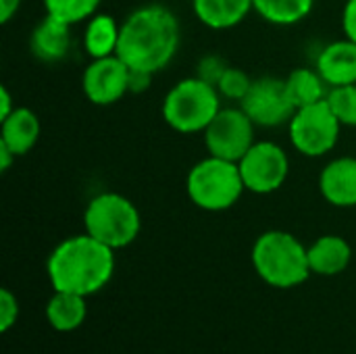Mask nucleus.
Instances as JSON below:
<instances>
[{
  "mask_svg": "<svg viewBox=\"0 0 356 354\" xmlns=\"http://www.w3.org/2000/svg\"><path fill=\"white\" fill-rule=\"evenodd\" d=\"M179 46V21L161 4L134 10L121 25L117 56L136 71L156 73L165 69Z\"/></svg>",
  "mask_w": 356,
  "mask_h": 354,
  "instance_id": "obj_1",
  "label": "nucleus"
},
{
  "mask_svg": "<svg viewBox=\"0 0 356 354\" xmlns=\"http://www.w3.org/2000/svg\"><path fill=\"white\" fill-rule=\"evenodd\" d=\"M46 269L54 290L90 296L111 282L115 250L90 234L71 236L50 252Z\"/></svg>",
  "mask_w": 356,
  "mask_h": 354,
  "instance_id": "obj_2",
  "label": "nucleus"
},
{
  "mask_svg": "<svg viewBox=\"0 0 356 354\" xmlns=\"http://www.w3.org/2000/svg\"><path fill=\"white\" fill-rule=\"evenodd\" d=\"M252 265L259 277L273 288H296L309 280V248L282 230H271L259 236L252 246Z\"/></svg>",
  "mask_w": 356,
  "mask_h": 354,
  "instance_id": "obj_3",
  "label": "nucleus"
},
{
  "mask_svg": "<svg viewBox=\"0 0 356 354\" xmlns=\"http://www.w3.org/2000/svg\"><path fill=\"white\" fill-rule=\"evenodd\" d=\"M219 111V90L198 75L175 83L163 100V119L179 134L204 131Z\"/></svg>",
  "mask_w": 356,
  "mask_h": 354,
  "instance_id": "obj_4",
  "label": "nucleus"
},
{
  "mask_svg": "<svg viewBox=\"0 0 356 354\" xmlns=\"http://www.w3.org/2000/svg\"><path fill=\"white\" fill-rule=\"evenodd\" d=\"M186 186L190 200L211 213L232 209L246 190L240 165L213 154L190 169Z\"/></svg>",
  "mask_w": 356,
  "mask_h": 354,
  "instance_id": "obj_5",
  "label": "nucleus"
},
{
  "mask_svg": "<svg viewBox=\"0 0 356 354\" xmlns=\"http://www.w3.org/2000/svg\"><path fill=\"white\" fill-rule=\"evenodd\" d=\"M86 234L106 244L113 250L129 246L142 227L140 213L136 204L115 192H104L94 196L83 213Z\"/></svg>",
  "mask_w": 356,
  "mask_h": 354,
  "instance_id": "obj_6",
  "label": "nucleus"
},
{
  "mask_svg": "<svg viewBox=\"0 0 356 354\" xmlns=\"http://www.w3.org/2000/svg\"><path fill=\"white\" fill-rule=\"evenodd\" d=\"M288 125H290V140L294 148L305 156L327 154L336 146L342 127L327 98L298 108Z\"/></svg>",
  "mask_w": 356,
  "mask_h": 354,
  "instance_id": "obj_7",
  "label": "nucleus"
},
{
  "mask_svg": "<svg viewBox=\"0 0 356 354\" xmlns=\"http://www.w3.org/2000/svg\"><path fill=\"white\" fill-rule=\"evenodd\" d=\"M204 142L213 156L238 163L254 144V121L244 108H221L204 129Z\"/></svg>",
  "mask_w": 356,
  "mask_h": 354,
  "instance_id": "obj_8",
  "label": "nucleus"
},
{
  "mask_svg": "<svg viewBox=\"0 0 356 354\" xmlns=\"http://www.w3.org/2000/svg\"><path fill=\"white\" fill-rule=\"evenodd\" d=\"M238 165L246 190L254 194H271L280 190L290 171L288 154L273 142H254Z\"/></svg>",
  "mask_w": 356,
  "mask_h": 354,
  "instance_id": "obj_9",
  "label": "nucleus"
},
{
  "mask_svg": "<svg viewBox=\"0 0 356 354\" xmlns=\"http://www.w3.org/2000/svg\"><path fill=\"white\" fill-rule=\"evenodd\" d=\"M240 106L254 121V125L261 127H277L290 123L296 113V106L286 90V79L275 77L254 79Z\"/></svg>",
  "mask_w": 356,
  "mask_h": 354,
  "instance_id": "obj_10",
  "label": "nucleus"
},
{
  "mask_svg": "<svg viewBox=\"0 0 356 354\" xmlns=\"http://www.w3.org/2000/svg\"><path fill=\"white\" fill-rule=\"evenodd\" d=\"M83 94L90 102L106 106L129 92V67L117 56L94 58L83 71Z\"/></svg>",
  "mask_w": 356,
  "mask_h": 354,
  "instance_id": "obj_11",
  "label": "nucleus"
},
{
  "mask_svg": "<svg viewBox=\"0 0 356 354\" xmlns=\"http://www.w3.org/2000/svg\"><path fill=\"white\" fill-rule=\"evenodd\" d=\"M323 198L334 207H356V159L332 161L319 177Z\"/></svg>",
  "mask_w": 356,
  "mask_h": 354,
  "instance_id": "obj_12",
  "label": "nucleus"
},
{
  "mask_svg": "<svg viewBox=\"0 0 356 354\" xmlns=\"http://www.w3.org/2000/svg\"><path fill=\"white\" fill-rule=\"evenodd\" d=\"M317 71L332 88L356 83V42L346 38L325 46L317 58Z\"/></svg>",
  "mask_w": 356,
  "mask_h": 354,
  "instance_id": "obj_13",
  "label": "nucleus"
},
{
  "mask_svg": "<svg viewBox=\"0 0 356 354\" xmlns=\"http://www.w3.org/2000/svg\"><path fill=\"white\" fill-rule=\"evenodd\" d=\"M71 25L46 15L31 31V52L44 63H58L69 54Z\"/></svg>",
  "mask_w": 356,
  "mask_h": 354,
  "instance_id": "obj_14",
  "label": "nucleus"
},
{
  "mask_svg": "<svg viewBox=\"0 0 356 354\" xmlns=\"http://www.w3.org/2000/svg\"><path fill=\"white\" fill-rule=\"evenodd\" d=\"M0 142L8 146L17 156L27 154L40 138L38 115L25 106H17L6 119L0 121Z\"/></svg>",
  "mask_w": 356,
  "mask_h": 354,
  "instance_id": "obj_15",
  "label": "nucleus"
},
{
  "mask_svg": "<svg viewBox=\"0 0 356 354\" xmlns=\"http://www.w3.org/2000/svg\"><path fill=\"white\" fill-rule=\"evenodd\" d=\"M353 259V248L342 236H323L309 246V265L317 275H338Z\"/></svg>",
  "mask_w": 356,
  "mask_h": 354,
  "instance_id": "obj_16",
  "label": "nucleus"
},
{
  "mask_svg": "<svg viewBox=\"0 0 356 354\" xmlns=\"http://www.w3.org/2000/svg\"><path fill=\"white\" fill-rule=\"evenodd\" d=\"M194 13L211 29H229L246 19L252 0H192Z\"/></svg>",
  "mask_w": 356,
  "mask_h": 354,
  "instance_id": "obj_17",
  "label": "nucleus"
},
{
  "mask_svg": "<svg viewBox=\"0 0 356 354\" xmlns=\"http://www.w3.org/2000/svg\"><path fill=\"white\" fill-rule=\"evenodd\" d=\"M86 296L71 294V292H58L54 290V296L46 305V319L56 332H75L86 321Z\"/></svg>",
  "mask_w": 356,
  "mask_h": 354,
  "instance_id": "obj_18",
  "label": "nucleus"
},
{
  "mask_svg": "<svg viewBox=\"0 0 356 354\" xmlns=\"http://www.w3.org/2000/svg\"><path fill=\"white\" fill-rule=\"evenodd\" d=\"M119 33L121 27L111 15H94L86 27V50L92 58H104L111 54H117L119 46Z\"/></svg>",
  "mask_w": 356,
  "mask_h": 354,
  "instance_id": "obj_19",
  "label": "nucleus"
},
{
  "mask_svg": "<svg viewBox=\"0 0 356 354\" xmlns=\"http://www.w3.org/2000/svg\"><path fill=\"white\" fill-rule=\"evenodd\" d=\"M286 90H288L296 111L302 106L321 102L330 94L327 81L315 69H294L286 79Z\"/></svg>",
  "mask_w": 356,
  "mask_h": 354,
  "instance_id": "obj_20",
  "label": "nucleus"
},
{
  "mask_svg": "<svg viewBox=\"0 0 356 354\" xmlns=\"http://www.w3.org/2000/svg\"><path fill=\"white\" fill-rule=\"evenodd\" d=\"M252 4L273 25H296L313 10L315 0H252Z\"/></svg>",
  "mask_w": 356,
  "mask_h": 354,
  "instance_id": "obj_21",
  "label": "nucleus"
},
{
  "mask_svg": "<svg viewBox=\"0 0 356 354\" xmlns=\"http://www.w3.org/2000/svg\"><path fill=\"white\" fill-rule=\"evenodd\" d=\"M100 0H44L46 15L65 21L69 25L79 23L88 17L96 15Z\"/></svg>",
  "mask_w": 356,
  "mask_h": 354,
  "instance_id": "obj_22",
  "label": "nucleus"
},
{
  "mask_svg": "<svg viewBox=\"0 0 356 354\" xmlns=\"http://www.w3.org/2000/svg\"><path fill=\"white\" fill-rule=\"evenodd\" d=\"M327 102L342 125L356 127V83L332 88L327 94Z\"/></svg>",
  "mask_w": 356,
  "mask_h": 354,
  "instance_id": "obj_23",
  "label": "nucleus"
},
{
  "mask_svg": "<svg viewBox=\"0 0 356 354\" xmlns=\"http://www.w3.org/2000/svg\"><path fill=\"white\" fill-rule=\"evenodd\" d=\"M254 79L248 77L246 71L242 69H236V67H227V71L223 73V77L219 79L217 83V90L221 96L229 98V100H244V96L248 94L250 86H252Z\"/></svg>",
  "mask_w": 356,
  "mask_h": 354,
  "instance_id": "obj_24",
  "label": "nucleus"
},
{
  "mask_svg": "<svg viewBox=\"0 0 356 354\" xmlns=\"http://www.w3.org/2000/svg\"><path fill=\"white\" fill-rule=\"evenodd\" d=\"M19 317V303L15 298V294L6 288L0 290V330L8 332Z\"/></svg>",
  "mask_w": 356,
  "mask_h": 354,
  "instance_id": "obj_25",
  "label": "nucleus"
},
{
  "mask_svg": "<svg viewBox=\"0 0 356 354\" xmlns=\"http://www.w3.org/2000/svg\"><path fill=\"white\" fill-rule=\"evenodd\" d=\"M225 71H227V65L221 56H204L198 65V77L213 83L215 88H217V83Z\"/></svg>",
  "mask_w": 356,
  "mask_h": 354,
  "instance_id": "obj_26",
  "label": "nucleus"
},
{
  "mask_svg": "<svg viewBox=\"0 0 356 354\" xmlns=\"http://www.w3.org/2000/svg\"><path fill=\"white\" fill-rule=\"evenodd\" d=\"M342 29L348 40L356 42V0H346L342 10Z\"/></svg>",
  "mask_w": 356,
  "mask_h": 354,
  "instance_id": "obj_27",
  "label": "nucleus"
},
{
  "mask_svg": "<svg viewBox=\"0 0 356 354\" xmlns=\"http://www.w3.org/2000/svg\"><path fill=\"white\" fill-rule=\"evenodd\" d=\"M150 81H152V73L129 69V92L140 94V92H144L150 86Z\"/></svg>",
  "mask_w": 356,
  "mask_h": 354,
  "instance_id": "obj_28",
  "label": "nucleus"
},
{
  "mask_svg": "<svg viewBox=\"0 0 356 354\" xmlns=\"http://www.w3.org/2000/svg\"><path fill=\"white\" fill-rule=\"evenodd\" d=\"M15 108H17V106H13V96H10V92H8V88L2 86V88H0V121L6 119Z\"/></svg>",
  "mask_w": 356,
  "mask_h": 354,
  "instance_id": "obj_29",
  "label": "nucleus"
},
{
  "mask_svg": "<svg viewBox=\"0 0 356 354\" xmlns=\"http://www.w3.org/2000/svg\"><path fill=\"white\" fill-rule=\"evenodd\" d=\"M21 0H0V21L8 23L13 19V15L19 10Z\"/></svg>",
  "mask_w": 356,
  "mask_h": 354,
  "instance_id": "obj_30",
  "label": "nucleus"
},
{
  "mask_svg": "<svg viewBox=\"0 0 356 354\" xmlns=\"http://www.w3.org/2000/svg\"><path fill=\"white\" fill-rule=\"evenodd\" d=\"M13 159H17V154H15L8 146H4V144L0 142V171H8Z\"/></svg>",
  "mask_w": 356,
  "mask_h": 354,
  "instance_id": "obj_31",
  "label": "nucleus"
}]
</instances>
